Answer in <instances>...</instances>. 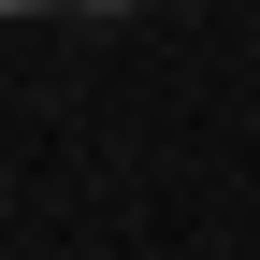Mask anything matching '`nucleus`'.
<instances>
[{
	"label": "nucleus",
	"mask_w": 260,
	"mask_h": 260,
	"mask_svg": "<svg viewBox=\"0 0 260 260\" xmlns=\"http://www.w3.org/2000/svg\"><path fill=\"white\" fill-rule=\"evenodd\" d=\"M15 15H44V0H15Z\"/></svg>",
	"instance_id": "obj_2"
},
{
	"label": "nucleus",
	"mask_w": 260,
	"mask_h": 260,
	"mask_svg": "<svg viewBox=\"0 0 260 260\" xmlns=\"http://www.w3.org/2000/svg\"><path fill=\"white\" fill-rule=\"evenodd\" d=\"M87 15H130V0H87Z\"/></svg>",
	"instance_id": "obj_1"
}]
</instances>
